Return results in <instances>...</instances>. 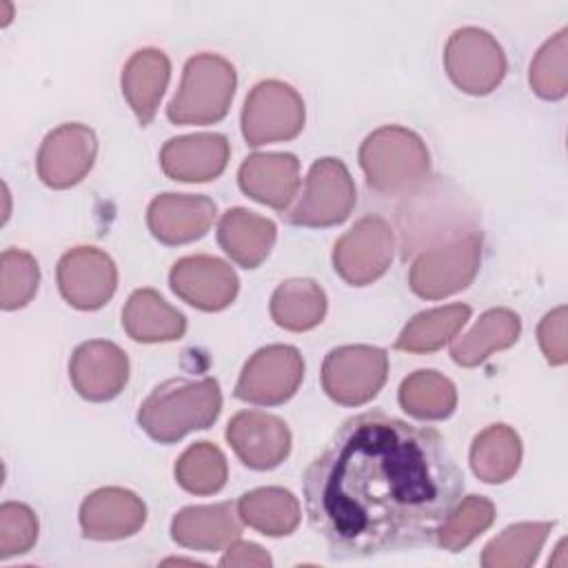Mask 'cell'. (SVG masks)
<instances>
[{
    "instance_id": "cell-14",
    "label": "cell",
    "mask_w": 568,
    "mask_h": 568,
    "mask_svg": "<svg viewBox=\"0 0 568 568\" xmlns=\"http://www.w3.org/2000/svg\"><path fill=\"white\" fill-rule=\"evenodd\" d=\"M98 138L87 124L69 122L49 131L36 158L40 180L51 189L78 184L93 166Z\"/></svg>"
},
{
    "instance_id": "cell-35",
    "label": "cell",
    "mask_w": 568,
    "mask_h": 568,
    "mask_svg": "<svg viewBox=\"0 0 568 568\" xmlns=\"http://www.w3.org/2000/svg\"><path fill=\"white\" fill-rule=\"evenodd\" d=\"M568 29H559L530 62V87L544 100H561L568 91Z\"/></svg>"
},
{
    "instance_id": "cell-20",
    "label": "cell",
    "mask_w": 568,
    "mask_h": 568,
    "mask_svg": "<svg viewBox=\"0 0 568 568\" xmlns=\"http://www.w3.org/2000/svg\"><path fill=\"white\" fill-rule=\"evenodd\" d=\"M229 140L220 133H193L171 138L160 151L162 171L178 182L215 180L229 162Z\"/></svg>"
},
{
    "instance_id": "cell-13",
    "label": "cell",
    "mask_w": 568,
    "mask_h": 568,
    "mask_svg": "<svg viewBox=\"0 0 568 568\" xmlns=\"http://www.w3.org/2000/svg\"><path fill=\"white\" fill-rule=\"evenodd\" d=\"M58 288L62 297L80 311L102 308L115 293L118 268L98 246H75L58 262Z\"/></svg>"
},
{
    "instance_id": "cell-38",
    "label": "cell",
    "mask_w": 568,
    "mask_h": 568,
    "mask_svg": "<svg viewBox=\"0 0 568 568\" xmlns=\"http://www.w3.org/2000/svg\"><path fill=\"white\" fill-rule=\"evenodd\" d=\"M537 339L544 357L552 366H561L568 359L566 346V306H557L544 315L537 326Z\"/></svg>"
},
{
    "instance_id": "cell-12",
    "label": "cell",
    "mask_w": 568,
    "mask_h": 568,
    "mask_svg": "<svg viewBox=\"0 0 568 568\" xmlns=\"http://www.w3.org/2000/svg\"><path fill=\"white\" fill-rule=\"evenodd\" d=\"M304 377V359L295 346L271 344L251 355L235 384V397L260 406H277L295 395Z\"/></svg>"
},
{
    "instance_id": "cell-36",
    "label": "cell",
    "mask_w": 568,
    "mask_h": 568,
    "mask_svg": "<svg viewBox=\"0 0 568 568\" xmlns=\"http://www.w3.org/2000/svg\"><path fill=\"white\" fill-rule=\"evenodd\" d=\"M40 284V268L31 253L7 248L0 257V306L16 311L27 306Z\"/></svg>"
},
{
    "instance_id": "cell-11",
    "label": "cell",
    "mask_w": 568,
    "mask_h": 568,
    "mask_svg": "<svg viewBox=\"0 0 568 568\" xmlns=\"http://www.w3.org/2000/svg\"><path fill=\"white\" fill-rule=\"evenodd\" d=\"M393 248L390 224L379 215H366L335 242L333 268L351 286H366L388 271Z\"/></svg>"
},
{
    "instance_id": "cell-15",
    "label": "cell",
    "mask_w": 568,
    "mask_h": 568,
    "mask_svg": "<svg viewBox=\"0 0 568 568\" xmlns=\"http://www.w3.org/2000/svg\"><path fill=\"white\" fill-rule=\"evenodd\" d=\"M173 293L200 311L226 308L240 288L235 271L213 255H189L173 264L169 273Z\"/></svg>"
},
{
    "instance_id": "cell-10",
    "label": "cell",
    "mask_w": 568,
    "mask_h": 568,
    "mask_svg": "<svg viewBox=\"0 0 568 568\" xmlns=\"http://www.w3.org/2000/svg\"><path fill=\"white\" fill-rule=\"evenodd\" d=\"M448 78L464 93L486 95L499 87L506 75V55L501 44L479 27H462L448 36L444 49Z\"/></svg>"
},
{
    "instance_id": "cell-19",
    "label": "cell",
    "mask_w": 568,
    "mask_h": 568,
    "mask_svg": "<svg viewBox=\"0 0 568 568\" xmlns=\"http://www.w3.org/2000/svg\"><path fill=\"white\" fill-rule=\"evenodd\" d=\"M146 521L144 501L118 486L91 493L80 506V528L87 539L115 541L135 535Z\"/></svg>"
},
{
    "instance_id": "cell-3",
    "label": "cell",
    "mask_w": 568,
    "mask_h": 568,
    "mask_svg": "<svg viewBox=\"0 0 568 568\" xmlns=\"http://www.w3.org/2000/svg\"><path fill=\"white\" fill-rule=\"evenodd\" d=\"M220 410L222 393L213 377L169 379L142 402L138 424L151 439L173 444L193 430L209 428Z\"/></svg>"
},
{
    "instance_id": "cell-32",
    "label": "cell",
    "mask_w": 568,
    "mask_h": 568,
    "mask_svg": "<svg viewBox=\"0 0 568 568\" xmlns=\"http://www.w3.org/2000/svg\"><path fill=\"white\" fill-rule=\"evenodd\" d=\"M399 404L417 419H446L457 406V390L437 371H415L399 386Z\"/></svg>"
},
{
    "instance_id": "cell-37",
    "label": "cell",
    "mask_w": 568,
    "mask_h": 568,
    "mask_svg": "<svg viewBox=\"0 0 568 568\" xmlns=\"http://www.w3.org/2000/svg\"><path fill=\"white\" fill-rule=\"evenodd\" d=\"M38 539V517L20 501L0 506V559L24 555Z\"/></svg>"
},
{
    "instance_id": "cell-27",
    "label": "cell",
    "mask_w": 568,
    "mask_h": 568,
    "mask_svg": "<svg viewBox=\"0 0 568 568\" xmlns=\"http://www.w3.org/2000/svg\"><path fill=\"white\" fill-rule=\"evenodd\" d=\"M240 519L268 537L291 535L300 524V501L297 497L280 486H266L244 493L237 499Z\"/></svg>"
},
{
    "instance_id": "cell-23",
    "label": "cell",
    "mask_w": 568,
    "mask_h": 568,
    "mask_svg": "<svg viewBox=\"0 0 568 568\" xmlns=\"http://www.w3.org/2000/svg\"><path fill=\"white\" fill-rule=\"evenodd\" d=\"M169 75L171 62L160 49H140L126 60L122 69V93L142 126L153 120Z\"/></svg>"
},
{
    "instance_id": "cell-31",
    "label": "cell",
    "mask_w": 568,
    "mask_h": 568,
    "mask_svg": "<svg viewBox=\"0 0 568 568\" xmlns=\"http://www.w3.org/2000/svg\"><path fill=\"white\" fill-rule=\"evenodd\" d=\"M552 521H521L501 530L481 552L484 568H528L535 564Z\"/></svg>"
},
{
    "instance_id": "cell-30",
    "label": "cell",
    "mask_w": 568,
    "mask_h": 568,
    "mask_svg": "<svg viewBox=\"0 0 568 568\" xmlns=\"http://www.w3.org/2000/svg\"><path fill=\"white\" fill-rule=\"evenodd\" d=\"M470 317L468 304L437 306L417 313L399 333L395 348L406 353H433L450 342Z\"/></svg>"
},
{
    "instance_id": "cell-28",
    "label": "cell",
    "mask_w": 568,
    "mask_h": 568,
    "mask_svg": "<svg viewBox=\"0 0 568 568\" xmlns=\"http://www.w3.org/2000/svg\"><path fill=\"white\" fill-rule=\"evenodd\" d=\"M521 464V439L506 424H490L470 444V468L486 484L508 481Z\"/></svg>"
},
{
    "instance_id": "cell-21",
    "label": "cell",
    "mask_w": 568,
    "mask_h": 568,
    "mask_svg": "<svg viewBox=\"0 0 568 568\" xmlns=\"http://www.w3.org/2000/svg\"><path fill=\"white\" fill-rule=\"evenodd\" d=\"M237 182L255 202L286 211L300 189V160L293 153H253L240 164Z\"/></svg>"
},
{
    "instance_id": "cell-39",
    "label": "cell",
    "mask_w": 568,
    "mask_h": 568,
    "mask_svg": "<svg viewBox=\"0 0 568 568\" xmlns=\"http://www.w3.org/2000/svg\"><path fill=\"white\" fill-rule=\"evenodd\" d=\"M224 557L220 559V566H271L273 559L271 555L257 546V544H251V541H231L226 548H224Z\"/></svg>"
},
{
    "instance_id": "cell-8",
    "label": "cell",
    "mask_w": 568,
    "mask_h": 568,
    "mask_svg": "<svg viewBox=\"0 0 568 568\" xmlns=\"http://www.w3.org/2000/svg\"><path fill=\"white\" fill-rule=\"evenodd\" d=\"M388 355L384 348L351 344L333 348L322 364V388L342 406H362L384 386Z\"/></svg>"
},
{
    "instance_id": "cell-2",
    "label": "cell",
    "mask_w": 568,
    "mask_h": 568,
    "mask_svg": "<svg viewBox=\"0 0 568 568\" xmlns=\"http://www.w3.org/2000/svg\"><path fill=\"white\" fill-rule=\"evenodd\" d=\"M479 231V211L448 178H428L397 206L402 260Z\"/></svg>"
},
{
    "instance_id": "cell-33",
    "label": "cell",
    "mask_w": 568,
    "mask_h": 568,
    "mask_svg": "<svg viewBox=\"0 0 568 568\" xmlns=\"http://www.w3.org/2000/svg\"><path fill=\"white\" fill-rule=\"evenodd\" d=\"M229 477L226 457L211 442L191 444L175 462L178 484L193 495H213L224 488Z\"/></svg>"
},
{
    "instance_id": "cell-34",
    "label": "cell",
    "mask_w": 568,
    "mask_h": 568,
    "mask_svg": "<svg viewBox=\"0 0 568 568\" xmlns=\"http://www.w3.org/2000/svg\"><path fill=\"white\" fill-rule=\"evenodd\" d=\"M493 521H495L493 501L481 495H468L466 499H459V504L446 517L435 541L444 550L459 552L470 541H475L484 530H488Z\"/></svg>"
},
{
    "instance_id": "cell-1",
    "label": "cell",
    "mask_w": 568,
    "mask_h": 568,
    "mask_svg": "<svg viewBox=\"0 0 568 568\" xmlns=\"http://www.w3.org/2000/svg\"><path fill=\"white\" fill-rule=\"evenodd\" d=\"M302 490L331 557L366 559L435 544L464 475L435 428L368 410L337 426Z\"/></svg>"
},
{
    "instance_id": "cell-5",
    "label": "cell",
    "mask_w": 568,
    "mask_h": 568,
    "mask_svg": "<svg viewBox=\"0 0 568 568\" xmlns=\"http://www.w3.org/2000/svg\"><path fill=\"white\" fill-rule=\"evenodd\" d=\"M235 84V67L226 58L197 53L184 64L182 82L166 106V115L175 124L220 122L229 113Z\"/></svg>"
},
{
    "instance_id": "cell-29",
    "label": "cell",
    "mask_w": 568,
    "mask_h": 568,
    "mask_svg": "<svg viewBox=\"0 0 568 568\" xmlns=\"http://www.w3.org/2000/svg\"><path fill=\"white\" fill-rule=\"evenodd\" d=\"M324 315L326 293L308 277L286 280L271 295V317L286 331H311L324 320Z\"/></svg>"
},
{
    "instance_id": "cell-22",
    "label": "cell",
    "mask_w": 568,
    "mask_h": 568,
    "mask_svg": "<svg viewBox=\"0 0 568 568\" xmlns=\"http://www.w3.org/2000/svg\"><path fill=\"white\" fill-rule=\"evenodd\" d=\"M242 519L231 501L213 506H186L171 521V537L184 548L215 552L240 539Z\"/></svg>"
},
{
    "instance_id": "cell-26",
    "label": "cell",
    "mask_w": 568,
    "mask_h": 568,
    "mask_svg": "<svg viewBox=\"0 0 568 568\" xmlns=\"http://www.w3.org/2000/svg\"><path fill=\"white\" fill-rule=\"evenodd\" d=\"M521 320L510 308H490L479 315L475 326L455 337L450 344V357L459 366H477L490 353L504 351L519 339Z\"/></svg>"
},
{
    "instance_id": "cell-16",
    "label": "cell",
    "mask_w": 568,
    "mask_h": 568,
    "mask_svg": "<svg viewBox=\"0 0 568 568\" xmlns=\"http://www.w3.org/2000/svg\"><path fill=\"white\" fill-rule=\"evenodd\" d=\"M226 439L240 462L253 470H271L280 466L291 450L288 426L262 410H242L231 417Z\"/></svg>"
},
{
    "instance_id": "cell-24",
    "label": "cell",
    "mask_w": 568,
    "mask_h": 568,
    "mask_svg": "<svg viewBox=\"0 0 568 568\" xmlns=\"http://www.w3.org/2000/svg\"><path fill=\"white\" fill-rule=\"evenodd\" d=\"M277 237L273 220L246 209H229L217 224V242L222 251L244 268L260 266L271 253Z\"/></svg>"
},
{
    "instance_id": "cell-6",
    "label": "cell",
    "mask_w": 568,
    "mask_h": 568,
    "mask_svg": "<svg viewBox=\"0 0 568 568\" xmlns=\"http://www.w3.org/2000/svg\"><path fill=\"white\" fill-rule=\"evenodd\" d=\"M481 262V231L459 235L415 255L408 284L424 300H442L466 288Z\"/></svg>"
},
{
    "instance_id": "cell-17",
    "label": "cell",
    "mask_w": 568,
    "mask_h": 568,
    "mask_svg": "<svg viewBox=\"0 0 568 568\" xmlns=\"http://www.w3.org/2000/svg\"><path fill=\"white\" fill-rule=\"evenodd\" d=\"M69 377L80 397L109 402L120 395L129 379V357L113 342L91 339L73 351Z\"/></svg>"
},
{
    "instance_id": "cell-7",
    "label": "cell",
    "mask_w": 568,
    "mask_h": 568,
    "mask_svg": "<svg viewBox=\"0 0 568 568\" xmlns=\"http://www.w3.org/2000/svg\"><path fill=\"white\" fill-rule=\"evenodd\" d=\"M357 202L355 182L337 158H320L311 164L295 206L282 215L288 224L322 229L344 222Z\"/></svg>"
},
{
    "instance_id": "cell-18",
    "label": "cell",
    "mask_w": 568,
    "mask_h": 568,
    "mask_svg": "<svg viewBox=\"0 0 568 568\" xmlns=\"http://www.w3.org/2000/svg\"><path fill=\"white\" fill-rule=\"evenodd\" d=\"M217 206L206 195L162 193L146 209V224L155 240L169 246L200 240L211 229Z\"/></svg>"
},
{
    "instance_id": "cell-25",
    "label": "cell",
    "mask_w": 568,
    "mask_h": 568,
    "mask_svg": "<svg viewBox=\"0 0 568 568\" xmlns=\"http://www.w3.org/2000/svg\"><path fill=\"white\" fill-rule=\"evenodd\" d=\"M122 328L131 339L142 344L173 342L184 335L186 320L158 291L138 288L122 308Z\"/></svg>"
},
{
    "instance_id": "cell-9",
    "label": "cell",
    "mask_w": 568,
    "mask_h": 568,
    "mask_svg": "<svg viewBox=\"0 0 568 568\" xmlns=\"http://www.w3.org/2000/svg\"><path fill=\"white\" fill-rule=\"evenodd\" d=\"M304 102L282 80L257 82L242 106V135L251 146L295 138L304 126Z\"/></svg>"
},
{
    "instance_id": "cell-4",
    "label": "cell",
    "mask_w": 568,
    "mask_h": 568,
    "mask_svg": "<svg viewBox=\"0 0 568 568\" xmlns=\"http://www.w3.org/2000/svg\"><path fill=\"white\" fill-rule=\"evenodd\" d=\"M359 166L379 195H408L428 180L430 155L415 131L388 124L366 135L359 146Z\"/></svg>"
}]
</instances>
